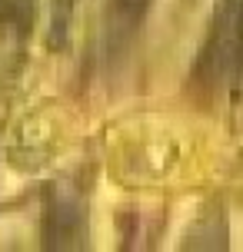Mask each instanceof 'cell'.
I'll return each mask as SVG.
<instances>
[{
	"label": "cell",
	"instance_id": "obj_1",
	"mask_svg": "<svg viewBox=\"0 0 243 252\" xmlns=\"http://www.w3.org/2000/svg\"><path fill=\"white\" fill-rule=\"evenodd\" d=\"M120 3H123L127 10H140V3H143V0H120Z\"/></svg>",
	"mask_w": 243,
	"mask_h": 252
}]
</instances>
